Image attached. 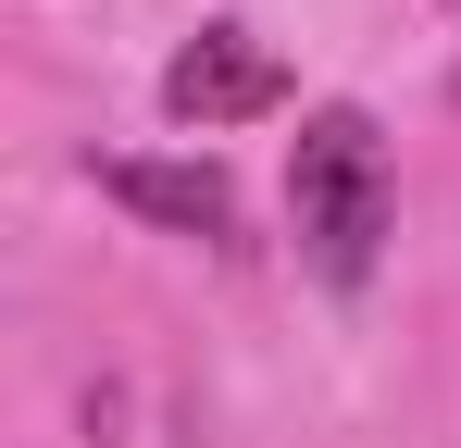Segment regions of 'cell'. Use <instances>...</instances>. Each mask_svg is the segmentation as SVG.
<instances>
[{
	"instance_id": "6da1fadb",
	"label": "cell",
	"mask_w": 461,
	"mask_h": 448,
	"mask_svg": "<svg viewBox=\"0 0 461 448\" xmlns=\"http://www.w3.org/2000/svg\"><path fill=\"white\" fill-rule=\"evenodd\" d=\"M287 237H300V262L324 287H375L386 262V138L362 100H324L300 112V138H287Z\"/></svg>"
},
{
	"instance_id": "7a4b0ae2",
	"label": "cell",
	"mask_w": 461,
	"mask_h": 448,
	"mask_svg": "<svg viewBox=\"0 0 461 448\" xmlns=\"http://www.w3.org/2000/svg\"><path fill=\"white\" fill-rule=\"evenodd\" d=\"M262 112H287V50L249 38V25H200L162 63V125H187V138H225V125H262Z\"/></svg>"
},
{
	"instance_id": "3957f363",
	"label": "cell",
	"mask_w": 461,
	"mask_h": 448,
	"mask_svg": "<svg viewBox=\"0 0 461 448\" xmlns=\"http://www.w3.org/2000/svg\"><path fill=\"white\" fill-rule=\"evenodd\" d=\"M87 175H100V200H125V212L162 224V237H237L225 162H87Z\"/></svg>"
},
{
	"instance_id": "277c9868",
	"label": "cell",
	"mask_w": 461,
	"mask_h": 448,
	"mask_svg": "<svg viewBox=\"0 0 461 448\" xmlns=\"http://www.w3.org/2000/svg\"><path fill=\"white\" fill-rule=\"evenodd\" d=\"M449 100H461V75H449Z\"/></svg>"
}]
</instances>
